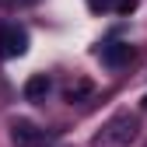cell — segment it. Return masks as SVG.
Returning <instances> with one entry per match:
<instances>
[{"label": "cell", "instance_id": "obj_4", "mask_svg": "<svg viewBox=\"0 0 147 147\" xmlns=\"http://www.w3.org/2000/svg\"><path fill=\"white\" fill-rule=\"evenodd\" d=\"M130 56H133L130 42H109V46H102V49H98V60H102L105 67H123Z\"/></svg>", "mask_w": 147, "mask_h": 147}, {"label": "cell", "instance_id": "obj_3", "mask_svg": "<svg viewBox=\"0 0 147 147\" xmlns=\"http://www.w3.org/2000/svg\"><path fill=\"white\" fill-rule=\"evenodd\" d=\"M11 140L18 147H35V144H42V130L28 119H14L11 123Z\"/></svg>", "mask_w": 147, "mask_h": 147}, {"label": "cell", "instance_id": "obj_5", "mask_svg": "<svg viewBox=\"0 0 147 147\" xmlns=\"http://www.w3.org/2000/svg\"><path fill=\"white\" fill-rule=\"evenodd\" d=\"M49 91H53V81L46 77V74H35V77L25 81V98L28 102H46Z\"/></svg>", "mask_w": 147, "mask_h": 147}, {"label": "cell", "instance_id": "obj_9", "mask_svg": "<svg viewBox=\"0 0 147 147\" xmlns=\"http://www.w3.org/2000/svg\"><path fill=\"white\" fill-rule=\"evenodd\" d=\"M21 4H35V0H21Z\"/></svg>", "mask_w": 147, "mask_h": 147}, {"label": "cell", "instance_id": "obj_7", "mask_svg": "<svg viewBox=\"0 0 147 147\" xmlns=\"http://www.w3.org/2000/svg\"><path fill=\"white\" fill-rule=\"evenodd\" d=\"M88 7H91V11H116L119 0H88Z\"/></svg>", "mask_w": 147, "mask_h": 147}, {"label": "cell", "instance_id": "obj_10", "mask_svg": "<svg viewBox=\"0 0 147 147\" xmlns=\"http://www.w3.org/2000/svg\"><path fill=\"white\" fill-rule=\"evenodd\" d=\"M144 109H147V95H144Z\"/></svg>", "mask_w": 147, "mask_h": 147}, {"label": "cell", "instance_id": "obj_1", "mask_svg": "<svg viewBox=\"0 0 147 147\" xmlns=\"http://www.w3.org/2000/svg\"><path fill=\"white\" fill-rule=\"evenodd\" d=\"M137 130H140V119L133 112H116L102 123V130L91 137V147H130L137 140Z\"/></svg>", "mask_w": 147, "mask_h": 147}, {"label": "cell", "instance_id": "obj_2", "mask_svg": "<svg viewBox=\"0 0 147 147\" xmlns=\"http://www.w3.org/2000/svg\"><path fill=\"white\" fill-rule=\"evenodd\" d=\"M28 53V32L21 25H0V56L18 60Z\"/></svg>", "mask_w": 147, "mask_h": 147}, {"label": "cell", "instance_id": "obj_8", "mask_svg": "<svg viewBox=\"0 0 147 147\" xmlns=\"http://www.w3.org/2000/svg\"><path fill=\"white\" fill-rule=\"evenodd\" d=\"M133 7H137V0H119V7H116V11L126 14V11H133Z\"/></svg>", "mask_w": 147, "mask_h": 147}, {"label": "cell", "instance_id": "obj_6", "mask_svg": "<svg viewBox=\"0 0 147 147\" xmlns=\"http://www.w3.org/2000/svg\"><path fill=\"white\" fill-rule=\"evenodd\" d=\"M88 91H91V84H88V81H81V84H70V88H67V102H81Z\"/></svg>", "mask_w": 147, "mask_h": 147}]
</instances>
